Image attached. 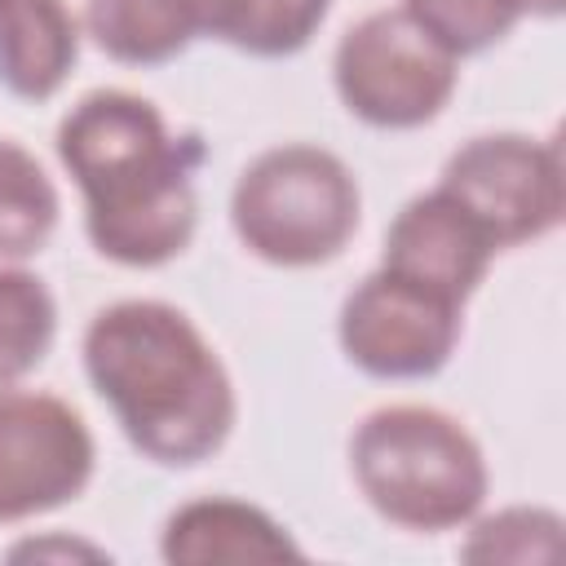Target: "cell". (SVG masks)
<instances>
[{
  "mask_svg": "<svg viewBox=\"0 0 566 566\" xmlns=\"http://www.w3.org/2000/svg\"><path fill=\"white\" fill-rule=\"evenodd\" d=\"M84 367L128 442L168 469L221 451L234 389L203 332L164 301H115L84 332Z\"/></svg>",
  "mask_w": 566,
  "mask_h": 566,
  "instance_id": "obj_2",
  "label": "cell"
},
{
  "mask_svg": "<svg viewBox=\"0 0 566 566\" xmlns=\"http://www.w3.org/2000/svg\"><path fill=\"white\" fill-rule=\"evenodd\" d=\"M517 4H522V13H539V18H557L566 0H517Z\"/></svg>",
  "mask_w": 566,
  "mask_h": 566,
  "instance_id": "obj_18",
  "label": "cell"
},
{
  "mask_svg": "<svg viewBox=\"0 0 566 566\" xmlns=\"http://www.w3.org/2000/svg\"><path fill=\"white\" fill-rule=\"evenodd\" d=\"M332 0H248L243 27L234 35V49L256 57H283L310 44L318 22L327 18Z\"/></svg>",
  "mask_w": 566,
  "mask_h": 566,
  "instance_id": "obj_17",
  "label": "cell"
},
{
  "mask_svg": "<svg viewBox=\"0 0 566 566\" xmlns=\"http://www.w3.org/2000/svg\"><path fill=\"white\" fill-rule=\"evenodd\" d=\"M93 478V433L53 394L0 385V522L71 504Z\"/></svg>",
  "mask_w": 566,
  "mask_h": 566,
  "instance_id": "obj_7",
  "label": "cell"
},
{
  "mask_svg": "<svg viewBox=\"0 0 566 566\" xmlns=\"http://www.w3.org/2000/svg\"><path fill=\"white\" fill-rule=\"evenodd\" d=\"M332 75L349 115L376 128H420L455 93V57L402 9L354 22L336 44Z\"/></svg>",
  "mask_w": 566,
  "mask_h": 566,
  "instance_id": "obj_5",
  "label": "cell"
},
{
  "mask_svg": "<svg viewBox=\"0 0 566 566\" xmlns=\"http://www.w3.org/2000/svg\"><path fill=\"white\" fill-rule=\"evenodd\" d=\"M562 553V517L548 509H504L482 517L464 544L469 562H553Z\"/></svg>",
  "mask_w": 566,
  "mask_h": 566,
  "instance_id": "obj_16",
  "label": "cell"
},
{
  "mask_svg": "<svg viewBox=\"0 0 566 566\" xmlns=\"http://www.w3.org/2000/svg\"><path fill=\"white\" fill-rule=\"evenodd\" d=\"M80 57V22L66 0H0V84L27 102L62 88Z\"/></svg>",
  "mask_w": 566,
  "mask_h": 566,
  "instance_id": "obj_11",
  "label": "cell"
},
{
  "mask_svg": "<svg viewBox=\"0 0 566 566\" xmlns=\"http://www.w3.org/2000/svg\"><path fill=\"white\" fill-rule=\"evenodd\" d=\"M460 340V305L389 274H367L340 305L345 358L380 380H420L447 367Z\"/></svg>",
  "mask_w": 566,
  "mask_h": 566,
  "instance_id": "obj_8",
  "label": "cell"
},
{
  "mask_svg": "<svg viewBox=\"0 0 566 566\" xmlns=\"http://www.w3.org/2000/svg\"><path fill=\"white\" fill-rule=\"evenodd\" d=\"M57 159L84 195V226L119 265H164L195 234V137H172L159 106L128 88L80 97L57 124Z\"/></svg>",
  "mask_w": 566,
  "mask_h": 566,
  "instance_id": "obj_1",
  "label": "cell"
},
{
  "mask_svg": "<svg viewBox=\"0 0 566 566\" xmlns=\"http://www.w3.org/2000/svg\"><path fill=\"white\" fill-rule=\"evenodd\" d=\"M84 27L124 66H159L199 35L190 0H84Z\"/></svg>",
  "mask_w": 566,
  "mask_h": 566,
  "instance_id": "obj_12",
  "label": "cell"
},
{
  "mask_svg": "<svg viewBox=\"0 0 566 566\" xmlns=\"http://www.w3.org/2000/svg\"><path fill=\"white\" fill-rule=\"evenodd\" d=\"M172 566H221V562H301V544L256 504L208 495L181 504L159 539Z\"/></svg>",
  "mask_w": 566,
  "mask_h": 566,
  "instance_id": "obj_10",
  "label": "cell"
},
{
  "mask_svg": "<svg viewBox=\"0 0 566 566\" xmlns=\"http://www.w3.org/2000/svg\"><path fill=\"white\" fill-rule=\"evenodd\" d=\"M57 332V305L44 279L22 265H0V385L31 376Z\"/></svg>",
  "mask_w": 566,
  "mask_h": 566,
  "instance_id": "obj_14",
  "label": "cell"
},
{
  "mask_svg": "<svg viewBox=\"0 0 566 566\" xmlns=\"http://www.w3.org/2000/svg\"><path fill=\"white\" fill-rule=\"evenodd\" d=\"M402 13L460 62L504 40L522 18V4L517 0H402Z\"/></svg>",
  "mask_w": 566,
  "mask_h": 566,
  "instance_id": "obj_15",
  "label": "cell"
},
{
  "mask_svg": "<svg viewBox=\"0 0 566 566\" xmlns=\"http://www.w3.org/2000/svg\"><path fill=\"white\" fill-rule=\"evenodd\" d=\"M349 469L367 504L402 531H455L486 500V460L473 433L438 407H380L349 442Z\"/></svg>",
  "mask_w": 566,
  "mask_h": 566,
  "instance_id": "obj_3",
  "label": "cell"
},
{
  "mask_svg": "<svg viewBox=\"0 0 566 566\" xmlns=\"http://www.w3.org/2000/svg\"><path fill=\"white\" fill-rule=\"evenodd\" d=\"M438 190L451 195L495 248L544 239L566 212L562 146L522 133L473 137L447 159Z\"/></svg>",
  "mask_w": 566,
  "mask_h": 566,
  "instance_id": "obj_6",
  "label": "cell"
},
{
  "mask_svg": "<svg viewBox=\"0 0 566 566\" xmlns=\"http://www.w3.org/2000/svg\"><path fill=\"white\" fill-rule=\"evenodd\" d=\"M230 221L239 243L270 265H323L358 230V181L323 146H274L239 172Z\"/></svg>",
  "mask_w": 566,
  "mask_h": 566,
  "instance_id": "obj_4",
  "label": "cell"
},
{
  "mask_svg": "<svg viewBox=\"0 0 566 566\" xmlns=\"http://www.w3.org/2000/svg\"><path fill=\"white\" fill-rule=\"evenodd\" d=\"M57 226V190L40 159L0 137V261H22L49 243Z\"/></svg>",
  "mask_w": 566,
  "mask_h": 566,
  "instance_id": "obj_13",
  "label": "cell"
},
{
  "mask_svg": "<svg viewBox=\"0 0 566 566\" xmlns=\"http://www.w3.org/2000/svg\"><path fill=\"white\" fill-rule=\"evenodd\" d=\"M500 248L486 239V230L438 186L429 195H416L385 234L380 265L398 279H411L429 292H438L451 305H464L469 292L482 283L491 256Z\"/></svg>",
  "mask_w": 566,
  "mask_h": 566,
  "instance_id": "obj_9",
  "label": "cell"
}]
</instances>
